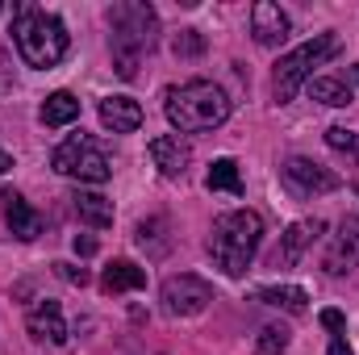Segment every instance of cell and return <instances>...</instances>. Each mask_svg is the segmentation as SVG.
<instances>
[{
  "instance_id": "6da1fadb",
  "label": "cell",
  "mask_w": 359,
  "mask_h": 355,
  "mask_svg": "<svg viewBox=\"0 0 359 355\" xmlns=\"http://www.w3.org/2000/svg\"><path fill=\"white\" fill-rule=\"evenodd\" d=\"M109 51H113V72L121 80H134L138 76V63L151 55L155 46V34H159V13L142 0H121L109 8Z\"/></svg>"
},
{
  "instance_id": "7a4b0ae2",
  "label": "cell",
  "mask_w": 359,
  "mask_h": 355,
  "mask_svg": "<svg viewBox=\"0 0 359 355\" xmlns=\"http://www.w3.org/2000/svg\"><path fill=\"white\" fill-rule=\"evenodd\" d=\"M163 113L180 134H205L230 117V96L213 80H188L163 92Z\"/></svg>"
},
{
  "instance_id": "3957f363",
  "label": "cell",
  "mask_w": 359,
  "mask_h": 355,
  "mask_svg": "<svg viewBox=\"0 0 359 355\" xmlns=\"http://www.w3.org/2000/svg\"><path fill=\"white\" fill-rule=\"evenodd\" d=\"M13 42L29 67L46 72V67L63 63V55H67V25L38 4H17L13 8Z\"/></svg>"
},
{
  "instance_id": "277c9868",
  "label": "cell",
  "mask_w": 359,
  "mask_h": 355,
  "mask_svg": "<svg viewBox=\"0 0 359 355\" xmlns=\"http://www.w3.org/2000/svg\"><path fill=\"white\" fill-rule=\"evenodd\" d=\"M259 239H264V217L255 209H234V213H222L213 222L209 255L226 276H243L259 251Z\"/></svg>"
},
{
  "instance_id": "5b68a950",
  "label": "cell",
  "mask_w": 359,
  "mask_h": 355,
  "mask_svg": "<svg viewBox=\"0 0 359 355\" xmlns=\"http://www.w3.org/2000/svg\"><path fill=\"white\" fill-rule=\"evenodd\" d=\"M339 55V34H318V38H309L305 46H297V51H288L280 63H276V76H271V92H276V100L284 105V100H292L301 84L313 76V67H322L326 59H334Z\"/></svg>"
},
{
  "instance_id": "8992f818",
  "label": "cell",
  "mask_w": 359,
  "mask_h": 355,
  "mask_svg": "<svg viewBox=\"0 0 359 355\" xmlns=\"http://www.w3.org/2000/svg\"><path fill=\"white\" fill-rule=\"evenodd\" d=\"M50 163H55L59 176H72V180H80V184H104V180L113 176L109 155L96 147V138H88V134H72L67 142H59L55 155H50Z\"/></svg>"
},
{
  "instance_id": "52a82bcc",
  "label": "cell",
  "mask_w": 359,
  "mask_h": 355,
  "mask_svg": "<svg viewBox=\"0 0 359 355\" xmlns=\"http://www.w3.org/2000/svg\"><path fill=\"white\" fill-rule=\"evenodd\" d=\"M159 301H163V309H168L172 318H196V314H205V305L213 301V288H209L201 276L180 272L172 280H163Z\"/></svg>"
},
{
  "instance_id": "ba28073f",
  "label": "cell",
  "mask_w": 359,
  "mask_h": 355,
  "mask_svg": "<svg viewBox=\"0 0 359 355\" xmlns=\"http://www.w3.org/2000/svg\"><path fill=\"white\" fill-rule=\"evenodd\" d=\"M280 176H284V188H288L292 196H322V192H334V188H339V176L326 172V168L313 163V159H288V163L280 168Z\"/></svg>"
},
{
  "instance_id": "9c48e42d",
  "label": "cell",
  "mask_w": 359,
  "mask_h": 355,
  "mask_svg": "<svg viewBox=\"0 0 359 355\" xmlns=\"http://www.w3.org/2000/svg\"><path fill=\"white\" fill-rule=\"evenodd\" d=\"M25 326H29V335H34V339H42V343H55V347H63V343H67V322H63V309H59V301H50V297L29 305Z\"/></svg>"
},
{
  "instance_id": "30bf717a",
  "label": "cell",
  "mask_w": 359,
  "mask_h": 355,
  "mask_svg": "<svg viewBox=\"0 0 359 355\" xmlns=\"http://www.w3.org/2000/svg\"><path fill=\"white\" fill-rule=\"evenodd\" d=\"M355 264H359V217H343L339 222V234H334V243H330V251L322 260V267L330 276H343V272H351Z\"/></svg>"
},
{
  "instance_id": "8fae6325",
  "label": "cell",
  "mask_w": 359,
  "mask_h": 355,
  "mask_svg": "<svg viewBox=\"0 0 359 355\" xmlns=\"http://www.w3.org/2000/svg\"><path fill=\"white\" fill-rule=\"evenodd\" d=\"M322 230H326V226H322L318 217H313V222H292V226L284 230V239H280V247H276L271 264H276V267H292L305 251H309V247H313V239H318Z\"/></svg>"
},
{
  "instance_id": "7c38bea8",
  "label": "cell",
  "mask_w": 359,
  "mask_h": 355,
  "mask_svg": "<svg viewBox=\"0 0 359 355\" xmlns=\"http://www.w3.org/2000/svg\"><path fill=\"white\" fill-rule=\"evenodd\" d=\"M251 34H255L259 46H280L288 38V13L280 4H271V0H259L251 8Z\"/></svg>"
},
{
  "instance_id": "4fadbf2b",
  "label": "cell",
  "mask_w": 359,
  "mask_h": 355,
  "mask_svg": "<svg viewBox=\"0 0 359 355\" xmlns=\"http://www.w3.org/2000/svg\"><path fill=\"white\" fill-rule=\"evenodd\" d=\"M151 159H155V168L168 180H176V176L188 172L192 151H188V142H184L180 134H159V138H151Z\"/></svg>"
},
{
  "instance_id": "5bb4252c",
  "label": "cell",
  "mask_w": 359,
  "mask_h": 355,
  "mask_svg": "<svg viewBox=\"0 0 359 355\" xmlns=\"http://www.w3.org/2000/svg\"><path fill=\"white\" fill-rule=\"evenodd\" d=\"M100 126L113 134H134L142 126V105L130 96H104L100 100Z\"/></svg>"
},
{
  "instance_id": "9a60e30c",
  "label": "cell",
  "mask_w": 359,
  "mask_h": 355,
  "mask_svg": "<svg viewBox=\"0 0 359 355\" xmlns=\"http://www.w3.org/2000/svg\"><path fill=\"white\" fill-rule=\"evenodd\" d=\"M4 217H8V230L21 239V243H34L42 234V213L29 209V201H21L17 192H4Z\"/></svg>"
},
{
  "instance_id": "2e32d148",
  "label": "cell",
  "mask_w": 359,
  "mask_h": 355,
  "mask_svg": "<svg viewBox=\"0 0 359 355\" xmlns=\"http://www.w3.org/2000/svg\"><path fill=\"white\" fill-rule=\"evenodd\" d=\"M100 288L104 293H138V288H147V267H138L134 260H113L100 276Z\"/></svg>"
},
{
  "instance_id": "e0dca14e",
  "label": "cell",
  "mask_w": 359,
  "mask_h": 355,
  "mask_svg": "<svg viewBox=\"0 0 359 355\" xmlns=\"http://www.w3.org/2000/svg\"><path fill=\"white\" fill-rule=\"evenodd\" d=\"M255 297H259L264 305L284 309V314H305V309H309V293L297 288V284H268V288H259Z\"/></svg>"
},
{
  "instance_id": "ac0fdd59",
  "label": "cell",
  "mask_w": 359,
  "mask_h": 355,
  "mask_svg": "<svg viewBox=\"0 0 359 355\" xmlns=\"http://www.w3.org/2000/svg\"><path fill=\"white\" fill-rule=\"evenodd\" d=\"M72 205H76L80 222H88V226H96V230L113 226V201H109V196H100V192H76Z\"/></svg>"
},
{
  "instance_id": "d6986e66",
  "label": "cell",
  "mask_w": 359,
  "mask_h": 355,
  "mask_svg": "<svg viewBox=\"0 0 359 355\" xmlns=\"http://www.w3.org/2000/svg\"><path fill=\"white\" fill-rule=\"evenodd\" d=\"M76 117H80V100H76L72 92H50V96H46V105H42V126L59 130V126H72Z\"/></svg>"
},
{
  "instance_id": "ffe728a7",
  "label": "cell",
  "mask_w": 359,
  "mask_h": 355,
  "mask_svg": "<svg viewBox=\"0 0 359 355\" xmlns=\"http://www.w3.org/2000/svg\"><path fill=\"white\" fill-rule=\"evenodd\" d=\"M309 96L322 100V105H330V109H343V105H351V84L322 76V80H309Z\"/></svg>"
},
{
  "instance_id": "44dd1931",
  "label": "cell",
  "mask_w": 359,
  "mask_h": 355,
  "mask_svg": "<svg viewBox=\"0 0 359 355\" xmlns=\"http://www.w3.org/2000/svg\"><path fill=\"white\" fill-rule=\"evenodd\" d=\"M209 188H213V192H230V196H238V192H243L238 163H234V159H213V168H209Z\"/></svg>"
},
{
  "instance_id": "7402d4cb",
  "label": "cell",
  "mask_w": 359,
  "mask_h": 355,
  "mask_svg": "<svg viewBox=\"0 0 359 355\" xmlns=\"http://www.w3.org/2000/svg\"><path fill=\"white\" fill-rule=\"evenodd\" d=\"M288 351V330L284 326H264L255 339V355H284Z\"/></svg>"
},
{
  "instance_id": "603a6c76",
  "label": "cell",
  "mask_w": 359,
  "mask_h": 355,
  "mask_svg": "<svg viewBox=\"0 0 359 355\" xmlns=\"http://www.w3.org/2000/svg\"><path fill=\"white\" fill-rule=\"evenodd\" d=\"M326 147H330V151H339V155H347V159H355V151H359V138H355V130H343V126H330V130H326Z\"/></svg>"
},
{
  "instance_id": "cb8c5ba5",
  "label": "cell",
  "mask_w": 359,
  "mask_h": 355,
  "mask_svg": "<svg viewBox=\"0 0 359 355\" xmlns=\"http://www.w3.org/2000/svg\"><path fill=\"white\" fill-rule=\"evenodd\" d=\"M318 322H322L334 339H347V318H343L339 309H322V314H318Z\"/></svg>"
},
{
  "instance_id": "d4e9b609",
  "label": "cell",
  "mask_w": 359,
  "mask_h": 355,
  "mask_svg": "<svg viewBox=\"0 0 359 355\" xmlns=\"http://www.w3.org/2000/svg\"><path fill=\"white\" fill-rule=\"evenodd\" d=\"M201 51H205V38L196 29H184L176 38V55H201Z\"/></svg>"
},
{
  "instance_id": "484cf974",
  "label": "cell",
  "mask_w": 359,
  "mask_h": 355,
  "mask_svg": "<svg viewBox=\"0 0 359 355\" xmlns=\"http://www.w3.org/2000/svg\"><path fill=\"white\" fill-rule=\"evenodd\" d=\"M55 272H59L67 284H80V288L88 284V272H84V267H76V264H55Z\"/></svg>"
},
{
  "instance_id": "4316f807",
  "label": "cell",
  "mask_w": 359,
  "mask_h": 355,
  "mask_svg": "<svg viewBox=\"0 0 359 355\" xmlns=\"http://www.w3.org/2000/svg\"><path fill=\"white\" fill-rule=\"evenodd\" d=\"M76 255H96V239H88V234H76Z\"/></svg>"
},
{
  "instance_id": "83f0119b",
  "label": "cell",
  "mask_w": 359,
  "mask_h": 355,
  "mask_svg": "<svg viewBox=\"0 0 359 355\" xmlns=\"http://www.w3.org/2000/svg\"><path fill=\"white\" fill-rule=\"evenodd\" d=\"M326 355H355L351 351V343H347V339H334V343H330V351Z\"/></svg>"
},
{
  "instance_id": "f1b7e54d",
  "label": "cell",
  "mask_w": 359,
  "mask_h": 355,
  "mask_svg": "<svg viewBox=\"0 0 359 355\" xmlns=\"http://www.w3.org/2000/svg\"><path fill=\"white\" fill-rule=\"evenodd\" d=\"M8 168H13V159H8V151H4V147H0V176H4V172H8Z\"/></svg>"
},
{
  "instance_id": "f546056e",
  "label": "cell",
  "mask_w": 359,
  "mask_h": 355,
  "mask_svg": "<svg viewBox=\"0 0 359 355\" xmlns=\"http://www.w3.org/2000/svg\"><path fill=\"white\" fill-rule=\"evenodd\" d=\"M351 80H355V84H359V67H351Z\"/></svg>"
},
{
  "instance_id": "4dcf8cb0",
  "label": "cell",
  "mask_w": 359,
  "mask_h": 355,
  "mask_svg": "<svg viewBox=\"0 0 359 355\" xmlns=\"http://www.w3.org/2000/svg\"><path fill=\"white\" fill-rule=\"evenodd\" d=\"M0 13H4V8H0Z\"/></svg>"
}]
</instances>
